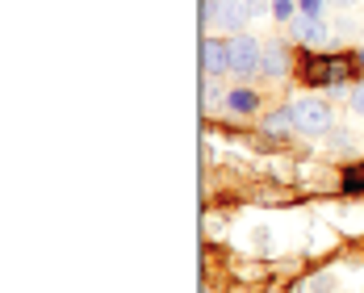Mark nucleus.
Listing matches in <instances>:
<instances>
[{
	"label": "nucleus",
	"mask_w": 364,
	"mask_h": 293,
	"mask_svg": "<svg viewBox=\"0 0 364 293\" xmlns=\"http://www.w3.org/2000/svg\"><path fill=\"white\" fill-rule=\"evenodd\" d=\"M348 75H352V59H343V55H310V59H306V80H310V84L343 88Z\"/></svg>",
	"instance_id": "obj_1"
},
{
	"label": "nucleus",
	"mask_w": 364,
	"mask_h": 293,
	"mask_svg": "<svg viewBox=\"0 0 364 293\" xmlns=\"http://www.w3.org/2000/svg\"><path fill=\"white\" fill-rule=\"evenodd\" d=\"M293 126L306 130V134H327L331 130V105L318 101V97H306L293 105Z\"/></svg>",
	"instance_id": "obj_2"
},
{
	"label": "nucleus",
	"mask_w": 364,
	"mask_h": 293,
	"mask_svg": "<svg viewBox=\"0 0 364 293\" xmlns=\"http://www.w3.org/2000/svg\"><path fill=\"white\" fill-rule=\"evenodd\" d=\"M230 72H239V75L264 72V50H259L255 38H247V34L230 38Z\"/></svg>",
	"instance_id": "obj_3"
},
{
	"label": "nucleus",
	"mask_w": 364,
	"mask_h": 293,
	"mask_svg": "<svg viewBox=\"0 0 364 293\" xmlns=\"http://www.w3.org/2000/svg\"><path fill=\"white\" fill-rule=\"evenodd\" d=\"M205 21H218L222 30H243L247 0H205Z\"/></svg>",
	"instance_id": "obj_4"
},
{
	"label": "nucleus",
	"mask_w": 364,
	"mask_h": 293,
	"mask_svg": "<svg viewBox=\"0 0 364 293\" xmlns=\"http://www.w3.org/2000/svg\"><path fill=\"white\" fill-rule=\"evenodd\" d=\"M201 63H205V72H230V42H214V38H205L201 42Z\"/></svg>",
	"instance_id": "obj_5"
},
{
	"label": "nucleus",
	"mask_w": 364,
	"mask_h": 293,
	"mask_svg": "<svg viewBox=\"0 0 364 293\" xmlns=\"http://www.w3.org/2000/svg\"><path fill=\"white\" fill-rule=\"evenodd\" d=\"M293 34L301 38V42H310V46H323L327 42V26H323V17H297Z\"/></svg>",
	"instance_id": "obj_6"
},
{
	"label": "nucleus",
	"mask_w": 364,
	"mask_h": 293,
	"mask_svg": "<svg viewBox=\"0 0 364 293\" xmlns=\"http://www.w3.org/2000/svg\"><path fill=\"white\" fill-rule=\"evenodd\" d=\"M264 72L268 75H285L289 72V55H285V46H268V50H264Z\"/></svg>",
	"instance_id": "obj_7"
},
{
	"label": "nucleus",
	"mask_w": 364,
	"mask_h": 293,
	"mask_svg": "<svg viewBox=\"0 0 364 293\" xmlns=\"http://www.w3.org/2000/svg\"><path fill=\"white\" fill-rule=\"evenodd\" d=\"M226 105L235 113H252L255 110V92H247V88H235L230 97H226Z\"/></svg>",
	"instance_id": "obj_8"
},
{
	"label": "nucleus",
	"mask_w": 364,
	"mask_h": 293,
	"mask_svg": "<svg viewBox=\"0 0 364 293\" xmlns=\"http://www.w3.org/2000/svg\"><path fill=\"white\" fill-rule=\"evenodd\" d=\"M343 188H348V193H364V164L343 172Z\"/></svg>",
	"instance_id": "obj_9"
},
{
	"label": "nucleus",
	"mask_w": 364,
	"mask_h": 293,
	"mask_svg": "<svg viewBox=\"0 0 364 293\" xmlns=\"http://www.w3.org/2000/svg\"><path fill=\"white\" fill-rule=\"evenodd\" d=\"M293 126V105L289 110H281V113H272V117H268V130H289Z\"/></svg>",
	"instance_id": "obj_10"
},
{
	"label": "nucleus",
	"mask_w": 364,
	"mask_h": 293,
	"mask_svg": "<svg viewBox=\"0 0 364 293\" xmlns=\"http://www.w3.org/2000/svg\"><path fill=\"white\" fill-rule=\"evenodd\" d=\"M297 13L301 17H323V0H297Z\"/></svg>",
	"instance_id": "obj_11"
},
{
	"label": "nucleus",
	"mask_w": 364,
	"mask_h": 293,
	"mask_svg": "<svg viewBox=\"0 0 364 293\" xmlns=\"http://www.w3.org/2000/svg\"><path fill=\"white\" fill-rule=\"evenodd\" d=\"M293 9H297V0H272V13H277L281 21H289V17H293Z\"/></svg>",
	"instance_id": "obj_12"
},
{
	"label": "nucleus",
	"mask_w": 364,
	"mask_h": 293,
	"mask_svg": "<svg viewBox=\"0 0 364 293\" xmlns=\"http://www.w3.org/2000/svg\"><path fill=\"white\" fill-rule=\"evenodd\" d=\"M352 110H356V113H364V84L356 88V92H352Z\"/></svg>",
	"instance_id": "obj_13"
},
{
	"label": "nucleus",
	"mask_w": 364,
	"mask_h": 293,
	"mask_svg": "<svg viewBox=\"0 0 364 293\" xmlns=\"http://www.w3.org/2000/svg\"><path fill=\"white\" fill-rule=\"evenodd\" d=\"M327 285H331V277H318V281H310V289H314V293H327Z\"/></svg>",
	"instance_id": "obj_14"
},
{
	"label": "nucleus",
	"mask_w": 364,
	"mask_h": 293,
	"mask_svg": "<svg viewBox=\"0 0 364 293\" xmlns=\"http://www.w3.org/2000/svg\"><path fill=\"white\" fill-rule=\"evenodd\" d=\"M247 9H252V13H259V9H264V0H247Z\"/></svg>",
	"instance_id": "obj_15"
},
{
	"label": "nucleus",
	"mask_w": 364,
	"mask_h": 293,
	"mask_svg": "<svg viewBox=\"0 0 364 293\" xmlns=\"http://www.w3.org/2000/svg\"><path fill=\"white\" fill-rule=\"evenodd\" d=\"M335 4H356V0H335Z\"/></svg>",
	"instance_id": "obj_16"
},
{
	"label": "nucleus",
	"mask_w": 364,
	"mask_h": 293,
	"mask_svg": "<svg viewBox=\"0 0 364 293\" xmlns=\"http://www.w3.org/2000/svg\"><path fill=\"white\" fill-rule=\"evenodd\" d=\"M356 63H360V68H364V50H360V59H356Z\"/></svg>",
	"instance_id": "obj_17"
}]
</instances>
